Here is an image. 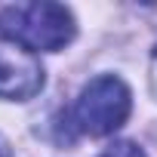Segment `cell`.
Returning a JSON list of instances; mask_svg holds the SVG:
<instances>
[{
    "label": "cell",
    "instance_id": "cell-5",
    "mask_svg": "<svg viewBox=\"0 0 157 157\" xmlns=\"http://www.w3.org/2000/svg\"><path fill=\"white\" fill-rule=\"evenodd\" d=\"M0 157H13V151H10V145L0 139Z\"/></svg>",
    "mask_w": 157,
    "mask_h": 157
},
{
    "label": "cell",
    "instance_id": "cell-4",
    "mask_svg": "<svg viewBox=\"0 0 157 157\" xmlns=\"http://www.w3.org/2000/svg\"><path fill=\"white\" fill-rule=\"evenodd\" d=\"M99 157H148L139 145H132V142H114V145H108Z\"/></svg>",
    "mask_w": 157,
    "mask_h": 157
},
{
    "label": "cell",
    "instance_id": "cell-1",
    "mask_svg": "<svg viewBox=\"0 0 157 157\" xmlns=\"http://www.w3.org/2000/svg\"><path fill=\"white\" fill-rule=\"evenodd\" d=\"M74 16L62 3H16L0 13V37L28 52H59L74 40Z\"/></svg>",
    "mask_w": 157,
    "mask_h": 157
},
{
    "label": "cell",
    "instance_id": "cell-3",
    "mask_svg": "<svg viewBox=\"0 0 157 157\" xmlns=\"http://www.w3.org/2000/svg\"><path fill=\"white\" fill-rule=\"evenodd\" d=\"M43 90V65L34 59V52L0 43V99L25 102L34 99Z\"/></svg>",
    "mask_w": 157,
    "mask_h": 157
},
{
    "label": "cell",
    "instance_id": "cell-2",
    "mask_svg": "<svg viewBox=\"0 0 157 157\" xmlns=\"http://www.w3.org/2000/svg\"><path fill=\"white\" fill-rule=\"evenodd\" d=\"M129 108H132V99L126 83L114 74H102L83 86L80 99L71 108V123L83 136H111L126 123Z\"/></svg>",
    "mask_w": 157,
    "mask_h": 157
}]
</instances>
